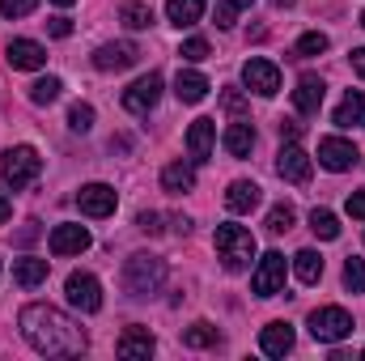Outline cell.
<instances>
[{"mask_svg": "<svg viewBox=\"0 0 365 361\" xmlns=\"http://www.w3.org/2000/svg\"><path fill=\"white\" fill-rule=\"evenodd\" d=\"M17 323H21L26 345H30L34 353H43V357H81L86 345H90L86 332H81V323L68 319L64 310L47 306V302H30Z\"/></svg>", "mask_w": 365, "mask_h": 361, "instance_id": "obj_1", "label": "cell"}, {"mask_svg": "<svg viewBox=\"0 0 365 361\" xmlns=\"http://www.w3.org/2000/svg\"><path fill=\"white\" fill-rule=\"evenodd\" d=\"M162 285H166V260H162V255L136 251V255L123 264V289H128L132 298H149V293H158Z\"/></svg>", "mask_w": 365, "mask_h": 361, "instance_id": "obj_2", "label": "cell"}, {"mask_svg": "<svg viewBox=\"0 0 365 361\" xmlns=\"http://www.w3.org/2000/svg\"><path fill=\"white\" fill-rule=\"evenodd\" d=\"M38 175H43V158H38V149H30V145H13V149L0 158V187H4V191H21V187H30Z\"/></svg>", "mask_w": 365, "mask_h": 361, "instance_id": "obj_3", "label": "cell"}, {"mask_svg": "<svg viewBox=\"0 0 365 361\" xmlns=\"http://www.w3.org/2000/svg\"><path fill=\"white\" fill-rule=\"evenodd\" d=\"M217 255L230 272H242L255 260V234L242 225H217Z\"/></svg>", "mask_w": 365, "mask_h": 361, "instance_id": "obj_4", "label": "cell"}, {"mask_svg": "<svg viewBox=\"0 0 365 361\" xmlns=\"http://www.w3.org/2000/svg\"><path fill=\"white\" fill-rule=\"evenodd\" d=\"M310 336L319 345H340L344 336H353V315L344 306H319L310 315Z\"/></svg>", "mask_w": 365, "mask_h": 361, "instance_id": "obj_5", "label": "cell"}, {"mask_svg": "<svg viewBox=\"0 0 365 361\" xmlns=\"http://www.w3.org/2000/svg\"><path fill=\"white\" fill-rule=\"evenodd\" d=\"M357 145L353 141H344V136H327V141H319V166L323 171H331V175H344V171H353L357 166Z\"/></svg>", "mask_w": 365, "mask_h": 361, "instance_id": "obj_6", "label": "cell"}, {"mask_svg": "<svg viewBox=\"0 0 365 361\" xmlns=\"http://www.w3.org/2000/svg\"><path fill=\"white\" fill-rule=\"evenodd\" d=\"M64 289H68V302H73L81 315L102 310V285H98V276H90V272H68Z\"/></svg>", "mask_w": 365, "mask_h": 361, "instance_id": "obj_7", "label": "cell"}, {"mask_svg": "<svg viewBox=\"0 0 365 361\" xmlns=\"http://www.w3.org/2000/svg\"><path fill=\"white\" fill-rule=\"evenodd\" d=\"M276 175L284 183H310L314 175V162H310V153L302 149V145H280V153H276Z\"/></svg>", "mask_w": 365, "mask_h": 361, "instance_id": "obj_8", "label": "cell"}, {"mask_svg": "<svg viewBox=\"0 0 365 361\" xmlns=\"http://www.w3.org/2000/svg\"><path fill=\"white\" fill-rule=\"evenodd\" d=\"M140 60V47L136 43H102L98 51H93V68L98 73H123V68H132Z\"/></svg>", "mask_w": 365, "mask_h": 361, "instance_id": "obj_9", "label": "cell"}, {"mask_svg": "<svg viewBox=\"0 0 365 361\" xmlns=\"http://www.w3.org/2000/svg\"><path fill=\"white\" fill-rule=\"evenodd\" d=\"M158 98H162V77L149 73V77H140V81H132V86L123 90V111H132V115H149V111L158 106Z\"/></svg>", "mask_w": 365, "mask_h": 361, "instance_id": "obj_10", "label": "cell"}, {"mask_svg": "<svg viewBox=\"0 0 365 361\" xmlns=\"http://www.w3.org/2000/svg\"><path fill=\"white\" fill-rule=\"evenodd\" d=\"M251 289H255L259 298H276V293L284 289V255H280V251H268V255L259 260V268L251 276Z\"/></svg>", "mask_w": 365, "mask_h": 361, "instance_id": "obj_11", "label": "cell"}, {"mask_svg": "<svg viewBox=\"0 0 365 361\" xmlns=\"http://www.w3.org/2000/svg\"><path fill=\"white\" fill-rule=\"evenodd\" d=\"M4 60H9V68H17V73H34V68L47 64V47L34 43V39H13V43L4 47Z\"/></svg>", "mask_w": 365, "mask_h": 361, "instance_id": "obj_12", "label": "cell"}, {"mask_svg": "<svg viewBox=\"0 0 365 361\" xmlns=\"http://www.w3.org/2000/svg\"><path fill=\"white\" fill-rule=\"evenodd\" d=\"M77 204H81L86 217H110L115 204H119V195H115L110 183H86V187L77 191Z\"/></svg>", "mask_w": 365, "mask_h": 361, "instance_id": "obj_13", "label": "cell"}, {"mask_svg": "<svg viewBox=\"0 0 365 361\" xmlns=\"http://www.w3.org/2000/svg\"><path fill=\"white\" fill-rule=\"evenodd\" d=\"M242 81H247V90H255L259 98H272L280 90V68L272 60H247L242 64Z\"/></svg>", "mask_w": 365, "mask_h": 361, "instance_id": "obj_14", "label": "cell"}, {"mask_svg": "<svg viewBox=\"0 0 365 361\" xmlns=\"http://www.w3.org/2000/svg\"><path fill=\"white\" fill-rule=\"evenodd\" d=\"M90 243H93V238H90V230H86V225H56V230H51V238H47L51 255H81Z\"/></svg>", "mask_w": 365, "mask_h": 361, "instance_id": "obj_15", "label": "cell"}, {"mask_svg": "<svg viewBox=\"0 0 365 361\" xmlns=\"http://www.w3.org/2000/svg\"><path fill=\"white\" fill-rule=\"evenodd\" d=\"M212 145H217V123L212 119H195L187 128V153H191V162H208Z\"/></svg>", "mask_w": 365, "mask_h": 361, "instance_id": "obj_16", "label": "cell"}, {"mask_svg": "<svg viewBox=\"0 0 365 361\" xmlns=\"http://www.w3.org/2000/svg\"><path fill=\"white\" fill-rule=\"evenodd\" d=\"M323 77H314V73H302L297 77V90H293V106L302 111V115H319V106H323Z\"/></svg>", "mask_w": 365, "mask_h": 361, "instance_id": "obj_17", "label": "cell"}, {"mask_svg": "<svg viewBox=\"0 0 365 361\" xmlns=\"http://www.w3.org/2000/svg\"><path fill=\"white\" fill-rule=\"evenodd\" d=\"M259 349H264L268 357H284V353H293V323H284V319L268 323V327L259 332Z\"/></svg>", "mask_w": 365, "mask_h": 361, "instance_id": "obj_18", "label": "cell"}, {"mask_svg": "<svg viewBox=\"0 0 365 361\" xmlns=\"http://www.w3.org/2000/svg\"><path fill=\"white\" fill-rule=\"evenodd\" d=\"M153 332L149 327H128L123 336H119V357L123 361H140V357H149L153 353Z\"/></svg>", "mask_w": 365, "mask_h": 361, "instance_id": "obj_19", "label": "cell"}, {"mask_svg": "<svg viewBox=\"0 0 365 361\" xmlns=\"http://www.w3.org/2000/svg\"><path fill=\"white\" fill-rule=\"evenodd\" d=\"M225 208H230V213H251V208H259V183H251V179L230 183V191H225Z\"/></svg>", "mask_w": 365, "mask_h": 361, "instance_id": "obj_20", "label": "cell"}, {"mask_svg": "<svg viewBox=\"0 0 365 361\" xmlns=\"http://www.w3.org/2000/svg\"><path fill=\"white\" fill-rule=\"evenodd\" d=\"M204 93H208V77L195 73V68H179V77H175V98L191 106V102H204Z\"/></svg>", "mask_w": 365, "mask_h": 361, "instance_id": "obj_21", "label": "cell"}, {"mask_svg": "<svg viewBox=\"0 0 365 361\" xmlns=\"http://www.w3.org/2000/svg\"><path fill=\"white\" fill-rule=\"evenodd\" d=\"M336 123H340V128H365V90H349L340 98Z\"/></svg>", "mask_w": 365, "mask_h": 361, "instance_id": "obj_22", "label": "cell"}, {"mask_svg": "<svg viewBox=\"0 0 365 361\" xmlns=\"http://www.w3.org/2000/svg\"><path fill=\"white\" fill-rule=\"evenodd\" d=\"M221 145H225L230 158H247V153L255 149V128H251V123H230L225 136H221Z\"/></svg>", "mask_w": 365, "mask_h": 361, "instance_id": "obj_23", "label": "cell"}, {"mask_svg": "<svg viewBox=\"0 0 365 361\" xmlns=\"http://www.w3.org/2000/svg\"><path fill=\"white\" fill-rule=\"evenodd\" d=\"M47 272H51V264H47V260L26 255V260H17V264H13V280H17L21 289H38V285L47 280Z\"/></svg>", "mask_w": 365, "mask_h": 361, "instance_id": "obj_24", "label": "cell"}, {"mask_svg": "<svg viewBox=\"0 0 365 361\" xmlns=\"http://www.w3.org/2000/svg\"><path fill=\"white\" fill-rule=\"evenodd\" d=\"M293 276H297L302 285H319V280H323V255L310 251V247L297 251V255H293Z\"/></svg>", "mask_w": 365, "mask_h": 361, "instance_id": "obj_25", "label": "cell"}, {"mask_svg": "<svg viewBox=\"0 0 365 361\" xmlns=\"http://www.w3.org/2000/svg\"><path fill=\"white\" fill-rule=\"evenodd\" d=\"M200 13H204V0H166V21H175V26H195L200 21Z\"/></svg>", "mask_w": 365, "mask_h": 361, "instance_id": "obj_26", "label": "cell"}, {"mask_svg": "<svg viewBox=\"0 0 365 361\" xmlns=\"http://www.w3.org/2000/svg\"><path fill=\"white\" fill-rule=\"evenodd\" d=\"M162 187H166V191H175V195H182V191H191V187H195V171H191L187 162H170V166L162 171Z\"/></svg>", "mask_w": 365, "mask_h": 361, "instance_id": "obj_27", "label": "cell"}, {"mask_svg": "<svg viewBox=\"0 0 365 361\" xmlns=\"http://www.w3.org/2000/svg\"><path fill=\"white\" fill-rule=\"evenodd\" d=\"M119 21H123L128 30H149V26H153V9H149L145 0H128V4L119 9Z\"/></svg>", "mask_w": 365, "mask_h": 361, "instance_id": "obj_28", "label": "cell"}, {"mask_svg": "<svg viewBox=\"0 0 365 361\" xmlns=\"http://www.w3.org/2000/svg\"><path fill=\"white\" fill-rule=\"evenodd\" d=\"M310 230H314V238L331 243V238H340V217H336L331 208H314V213H310Z\"/></svg>", "mask_w": 365, "mask_h": 361, "instance_id": "obj_29", "label": "cell"}, {"mask_svg": "<svg viewBox=\"0 0 365 361\" xmlns=\"http://www.w3.org/2000/svg\"><path fill=\"white\" fill-rule=\"evenodd\" d=\"M182 345H187V349H212V345H221V336H217L212 323H191V327L182 332Z\"/></svg>", "mask_w": 365, "mask_h": 361, "instance_id": "obj_30", "label": "cell"}, {"mask_svg": "<svg viewBox=\"0 0 365 361\" xmlns=\"http://www.w3.org/2000/svg\"><path fill=\"white\" fill-rule=\"evenodd\" d=\"M60 93H64V81H60V77H38V81L30 86V102H34V106H51Z\"/></svg>", "mask_w": 365, "mask_h": 361, "instance_id": "obj_31", "label": "cell"}, {"mask_svg": "<svg viewBox=\"0 0 365 361\" xmlns=\"http://www.w3.org/2000/svg\"><path fill=\"white\" fill-rule=\"evenodd\" d=\"M331 47V39L323 34V30H310V34H302L297 39V47H293V56H302V60H310V56H323Z\"/></svg>", "mask_w": 365, "mask_h": 361, "instance_id": "obj_32", "label": "cell"}, {"mask_svg": "<svg viewBox=\"0 0 365 361\" xmlns=\"http://www.w3.org/2000/svg\"><path fill=\"white\" fill-rule=\"evenodd\" d=\"M293 221H297V213H293V204H272V213H268V230L272 234H289L293 230Z\"/></svg>", "mask_w": 365, "mask_h": 361, "instance_id": "obj_33", "label": "cell"}, {"mask_svg": "<svg viewBox=\"0 0 365 361\" xmlns=\"http://www.w3.org/2000/svg\"><path fill=\"white\" fill-rule=\"evenodd\" d=\"M344 289L365 293V260H357V255H349V260H344Z\"/></svg>", "mask_w": 365, "mask_h": 361, "instance_id": "obj_34", "label": "cell"}, {"mask_svg": "<svg viewBox=\"0 0 365 361\" xmlns=\"http://www.w3.org/2000/svg\"><path fill=\"white\" fill-rule=\"evenodd\" d=\"M68 128H73V132H81V136L90 132V128H93V106H90V102H73V111H68Z\"/></svg>", "mask_w": 365, "mask_h": 361, "instance_id": "obj_35", "label": "cell"}, {"mask_svg": "<svg viewBox=\"0 0 365 361\" xmlns=\"http://www.w3.org/2000/svg\"><path fill=\"white\" fill-rule=\"evenodd\" d=\"M34 9H38V0H0V17H9V21L30 17Z\"/></svg>", "mask_w": 365, "mask_h": 361, "instance_id": "obj_36", "label": "cell"}, {"mask_svg": "<svg viewBox=\"0 0 365 361\" xmlns=\"http://www.w3.org/2000/svg\"><path fill=\"white\" fill-rule=\"evenodd\" d=\"M182 60H191V64H200V60H208V39H187L179 47Z\"/></svg>", "mask_w": 365, "mask_h": 361, "instance_id": "obj_37", "label": "cell"}, {"mask_svg": "<svg viewBox=\"0 0 365 361\" xmlns=\"http://www.w3.org/2000/svg\"><path fill=\"white\" fill-rule=\"evenodd\" d=\"M221 106H225L230 115H242V111H247V98H242L238 90H225L221 93Z\"/></svg>", "mask_w": 365, "mask_h": 361, "instance_id": "obj_38", "label": "cell"}, {"mask_svg": "<svg viewBox=\"0 0 365 361\" xmlns=\"http://www.w3.org/2000/svg\"><path fill=\"white\" fill-rule=\"evenodd\" d=\"M136 225H140L145 234H162V230H166V225H162V213H140Z\"/></svg>", "mask_w": 365, "mask_h": 361, "instance_id": "obj_39", "label": "cell"}, {"mask_svg": "<svg viewBox=\"0 0 365 361\" xmlns=\"http://www.w3.org/2000/svg\"><path fill=\"white\" fill-rule=\"evenodd\" d=\"M47 30H51L56 39H68V34H73V21H68V17H51V21H47Z\"/></svg>", "mask_w": 365, "mask_h": 361, "instance_id": "obj_40", "label": "cell"}, {"mask_svg": "<svg viewBox=\"0 0 365 361\" xmlns=\"http://www.w3.org/2000/svg\"><path fill=\"white\" fill-rule=\"evenodd\" d=\"M349 217L365 221V191H353V195H349Z\"/></svg>", "mask_w": 365, "mask_h": 361, "instance_id": "obj_41", "label": "cell"}, {"mask_svg": "<svg viewBox=\"0 0 365 361\" xmlns=\"http://www.w3.org/2000/svg\"><path fill=\"white\" fill-rule=\"evenodd\" d=\"M280 136L297 141V136H302V123H297V119H280Z\"/></svg>", "mask_w": 365, "mask_h": 361, "instance_id": "obj_42", "label": "cell"}, {"mask_svg": "<svg viewBox=\"0 0 365 361\" xmlns=\"http://www.w3.org/2000/svg\"><path fill=\"white\" fill-rule=\"evenodd\" d=\"M353 73L365 81V47H357V51H353Z\"/></svg>", "mask_w": 365, "mask_h": 361, "instance_id": "obj_43", "label": "cell"}, {"mask_svg": "<svg viewBox=\"0 0 365 361\" xmlns=\"http://www.w3.org/2000/svg\"><path fill=\"white\" fill-rule=\"evenodd\" d=\"M9 213H13V204H9V195H0V225L9 221Z\"/></svg>", "mask_w": 365, "mask_h": 361, "instance_id": "obj_44", "label": "cell"}, {"mask_svg": "<svg viewBox=\"0 0 365 361\" xmlns=\"http://www.w3.org/2000/svg\"><path fill=\"white\" fill-rule=\"evenodd\" d=\"M221 4H225V9H234V13H238V9H251V4H255V0H221Z\"/></svg>", "mask_w": 365, "mask_h": 361, "instance_id": "obj_45", "label": "cell"}, {"mask_svg": "<svg viewBox=\"0 0 365 361\" xmlns=\"http://www.w3.org/2000/svg\"><path fill=\"white\" fill-rule=\"evenodd\" d=\"M170 221H175V230H179V234H187V230H191V217H170Z\"/></svg>", "mask_w": 365, "mask_h": 361, "instance_id": "obj_46", "label": "cell"}, {"mask_svg": "<svg viewBox=\"0 0 365 361\" xmlns=\"http://www.w3.org/2000/svg\"><path fill=\"white\" fill-rule=\"evenodd\" d=\"M276 9H289V4H293V0H272Z\"/></svg>", "mask_w": 365, "mask_h": 361, "instance_id": "obj_47", "label": "cell"}, {"mask_svg": "<svg viewBox=\"0 0 365 361\" xmlns=\"http://www.w3.org/2000/svg\"><path fill=\"white\" fill-rule=\"evenodd\" d=\"M56 4H60V9H68V4H77V0H56Z\"/></svg>", "mask_w": 365, "mask_h": 361, "instance_id": "obj_48", "label": "cell"}, {"mask_svg": "<svg viewBox=\"0 0 365 361\" xmlns=\"http://www.w3.org/2000/svg\"><path fill=\"white\" fill-rule=\"evenodd\" d=\"M361 26H365V13H361Z\"/></svg>", "mask_w": 365, "mask_h": 361, "instance_id": "obj_49", "label": "cell"}]
</instances>
